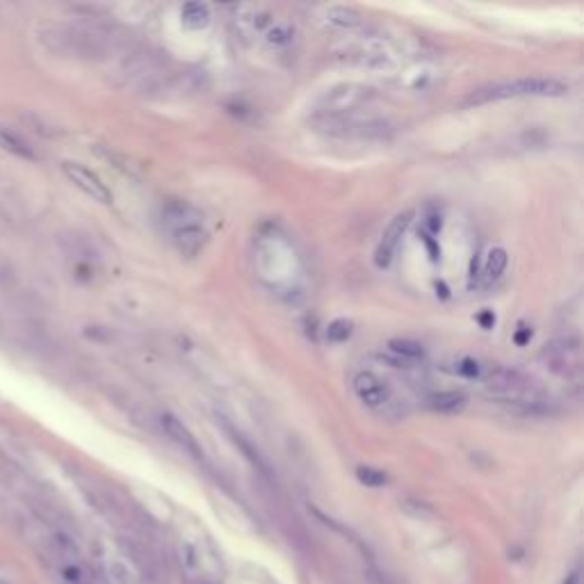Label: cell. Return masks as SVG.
Here are the masks:
<instances>
[{
  "label": "cell",
  "mask_w": 584,
  "mask_h": 584,
  "mask_svg": "<svg viewBox=\"0 0 584 584\" xmlns=\"http://www.w3.org/2000/svg\"><path fill=\"white\" fill-rule=\"evenodd\" d=\"M37 37L49 51L66 57L101 60L110 51L108 34L80 23H41Z\"/></svg>",
  "instance_id": "6da1fadb"
},
{
  "label": "cell",
  "mask_w": 584,
  "mask_h": 584,
  "mask_svg": "<svg viewBox=\"0 0 584 584\" xmlns=\"http://www.w3.org/2000/svg\"><path fill=\"white\" fill-rule=\"evenodd\" d=\"M162 219L169 228V236L176 251L185 258H194L203 251L208 233L203 228L201 213L188 201H169L162 208Z\"/></svg>",
  "instance_id": "7a4b0ae2"
},
{
  "label": "cell",
  "mask_w": 584,
  "mask_h": 584,
  "mask_svg": "<svg viewBox=\"0 0 584 584\" xmlns=\"http://www.w3.org/2000/svg\"><path fill=\"white\" fill-rule=\"evenodd\" d=\"M568 94V85L564 80L555 76H532V78H518L511 83H500L493 87H486L475 91L468 99V105H480L488 101H500V99H520V96H564Z\"/></svg>",
  "instance_id": "3957f363"
},
{
  "label": "cell",
  "mask_w": 584,
  "mask_h": 584,
  "mask_svg": "<svg viewBox=\"0 0 584 584\" xmlns=\"http://www.w3.org/2000/svg\"><path fill=\"white\" fill-rule=\"evenodd\" d=\"M370 96V89L363 85H341L326 91L320 101V112L329 116H343L345 112L356 110Z\"/></svg>",
  "instance_id": "277c9868"
},
{
  "label": "cell",
  "mask_w": 584,
  "mask_h": 584,
  "mask_svg": "<svg viewBox=\"0 0 584 584\" xmlns=\"http://www.w3.org/2000/svg\"><path fill=\"white\" fill-rule=\"evenodd\" d=\"M62 171L66 173V178L71 181L76 188H80L87 196L94 198V201L112 203V192L108 190V185H105L91 169L78 165V162H64Z\"/></svg>",
  "instance_id": "5b68a950"
},
{
  "label": "cell",
  "mask_w": 584,
  "mask_h": 584,
  "mask_svg": "<svg viewBox=\"0 0 584 584\" xmlns=\"http://www.w3.org/2000/svg\"><path fill=\"white\" fill-rule=\"evenodd\" d=\"M411 217H413V213H411V210H406V213L397 215L391 221V224H388V228L383 231L381 242H379V247L375 251V263L379 267H388L391 265L393 256L397 251V244H400V240H402V236L406 233L408 224H411Z\"/></svg>",
  "instance_id": "8992f818"
},
{
  "label": "cell",
  "mask_w": 584,
  "mask_h": 584,
  "mask_svg": "<svg viewBox=\"0 0 584 584\" xmlns=\"http://www.w3.org/2000/svg\"><path fill=\"white\" fill-rule=\"evenodd\" d=\"M352 388H354L358 400L372 408H379L391 400L388 386L375 375V372H358L352 381Z\"/></svg>",
  "instance_id": "52a82bcc"
},
{
  "label": "cell",
  "mask_w": 584,
  "mask_h": 584,
  "mask_svg": "<svg viewBox=\"0 0 584 584\" xmlns=\"http://www.w3.org/2000/svg\"><path fill=\"white\" fill-rule=\"evenodd\" d=\"M545 358L550 361V368L562 372V375H568L570 370L580 368V347L578 341L573 343H559V345H550L545 349Z\"/></svg>",
  "instance_id": "ba28073f"
},
{
  "label": "cell",
  "mask_w": 584,
  "mask_h": 584,
  "mask_svg": "<svg viewBox=\"0 0 584 584\" xmlns=\"http://www.w3.org/2000/svg\"><path fill=\"white\" fill-rule=\"evenodd\" d=\"M427 406L436 413L454 416V413H461L463 408L468 406V397L459 391H438L427 397Z\"/></svg>",
  "instance_id": "9c48e42d"
},
{
  "label": "cell",
  "mask_w": 584,
  "mask_h": 584,
  "mask_svg": "<svg viewBox=\"0 0 584 584\" xmlns=\"http://www.w3.org/2000/svg\"><path fill=\"white\" fill-rule=\"evenodd\" d=\"M160 427H162V431H165V434L171 440H176L178 445H183L185 450H190L192 454H198V445H196L194 436L190 434V429L185 427L173 413H169V411L160 413Z\"/></svg>",
  "instance_id": "30bf717a"
},
{
  "label": "cell",
  "mask_w": 584,
  "mask_h": 584,
  "mask_svg": "<svg viewBox=\"0 0 584 584\" xmlns=\"http://www.w3.org/2000/svg\"><path fill=\"white\" fill-rule=\"evenodd\" d=\"M181 21H183L185 28L201 30L210 23V9L203 3H188V5H183V9H181Z\"/></svg>",
  "instance_id": "8fae6325"
},
{
  "label": "cell",
  "mask_w": 584,
  "mask_h": 584,
  "mask_svg": "<svg viewBox=\"0 0 584 584\" xmlns=\"http://www.w3.org/2000/svg\"><path fill=\"white\" fill-rule=\"evenodd\" d=\"M57 575L66 584H96L94 575L80 562H57Z\"/></svg>",
  "instance_id": "7c38bea8"
},
{
  "label": "cell",
  "mask_w": 584,
  "mask_h": 584,
  "mask_svg": "<svg viewBox=\"0 0 584 584\" xmlns=\"http://www.w3.org/2000/svg\"><path fill=\"white\" fill-rule=\"evenodd\" d=\"M388 349L397 358L411 361V363L425 358V347L420 343H416V341H408V338H395V341L388 343Z\"/></svg>",
  "instance_id": "4fadbf2b"
},
{
  "label": "cell",
  "mask_w": 584,
  "mask_h": 584,
  "mask_svg": "<svg viewBox=\"0 0 584 584\" xmlns=\"http://www.w3.org/2000/svg\"><path fill=\"white\" fill-rule=\"evenodd\" d=\"M507 267V251L505 249H490L488 258H486V265H484V286H490L495 283L498 278L502 276Z\"/></svg>",
  "instance_id": "5bb4252c"
},
{
  "label": "cell",
  "mask_w": 584,
  "mask_h": 584,
  "mask_svg": "<svg viewBox=\"0 0 584 584\" xmlns=\"http://www.w3.org/2000/svg\"><path fill=\"white\" fill-rule=\"evenodd\" d=\"M326 21L333 23V26H341V28H356V26H361V14L352 7L333 5L326 9Z\"/></svg>",
  "instance_id": "9a60e30c"
},
{
  "label": "cell",
  "mask_w": 584,
  "mask_h": 584,
  "mask_svg": "<svg viewBox=\"0 0 584 584\" xmlns=\"http://www.w3.org/2000/svg\"><path fill=\"white\" fill-rule=\"evenodd\" d=\"M0 146L9 153H14L19 158H34L32 148L28 146V142L23 137H19L16 133L7 131V128H0Z\"/></svg>",
  "instance_id": "2e32d148"
},
{
  "label": "cell",
  "mask_w": 584,
  "mask_h": 584,
  "mask_svg": "<svg viewBox=\"0 0 584 584\" xmlns=\"http://www.w3.org/2000/svg\"><path fill=\"white\" fill-rule=\"evenodd\" d=\"M356 477H358V482H361V484L372 486V488L383 486V484L388 482L386 473H381V470H377V468H370V465H361V468H356Z\"/></svg>",
  "instance_id": "e0dca14e"
},
{
  "label": "cell",
  "mask_w": 584,
  "mask_h": 584,
  "mask_svg": "<svg viewBox=\"0 0 584 584\" xmlns=\"http://www.w3.org/2000/svg\"><path fill=\"white\" fill-rule=\"evenodd\" d=\"M402 509L408 513V516L420 518V520H427V518H434L436 516L434 507H429L427 502H420V500H404L402 502Z\"/></svg>",
  "instance_id": "ac0fdd59"
},
{
  "label": "cell",
  "mask_w": 584,
  "mask_h": 584,
  "mask_svg": "<svg viewBox=\"0 0 584 584\" xmlns=\"http://www.w3.org/2000/svg\"><path fill=\"white\" fill-rule=\"evenodd\" d=\"M352 333V322L347 320H336L329 324V329H326V338H329L331 343H343Z\"/></svg>",
  "instance_id": "d6986e66"
},
{
  "label": "cell",
  "mask_w": 584,
  "mask_h": 584,
  "mask_svg": "<svg viewBox=\"0 0 584 584\" xmlns=\"http://www.w3.org/2000/svg\"><path fill=\"white\" fill-rule=\"evenodd\" d=\"M108 573H110V578H112L116 584H133V582H135L133 570L128 568L124 562H110V564H108Z\"/></svg>",
  "instance_id": "ffe728a7"
},
{
  "label": "cell",
  "mask_w": 584,
  "mask_h": 584,
  "mask_svg": "<svg viewBox=\"0 0 584 584\" xmlns=\"http://www.w3.org/2000/svg\"><path fill=\"white\" fill-rule=\"evenodd\" d=\"M457 372L463 377H468V379H480L482 377V366H480V361H475V358H463V361H459Z\"/></svg>",
  "instance_id": "44dd1931"
},
{
  "label": "cell",
  "mask_w": 584,
  "mask_h": 584,
  "mask_svg": "<svg viewBox=\"0 0 584 584\" xmlns=\"http://www.w3.org/2000/svg\"><path fill=\"white\" fill-rule=\"evenodd\" d=\"M290 39H292V30L288 26H276L267 32V41L274 46H286V44H290Z\"/></svg>",
  "instance_id": "7402d4cb"
},
{
  "label": "cell",
  "mask_w": 584,
  "mask_h": 584,
  "mask_svg": "<svg viewBox=\"0 0 584 584\" xmlns=\"http://www.w3.org/2000/svg\"><path fill=\"white\" fill-rule=\"evenodd\" d=\"M564 584H580V570L575 568L573 573H570V575L566 578V582H564Z\"/></svg>",
  "instance_id": "603a6c76"
}]
</instances>
